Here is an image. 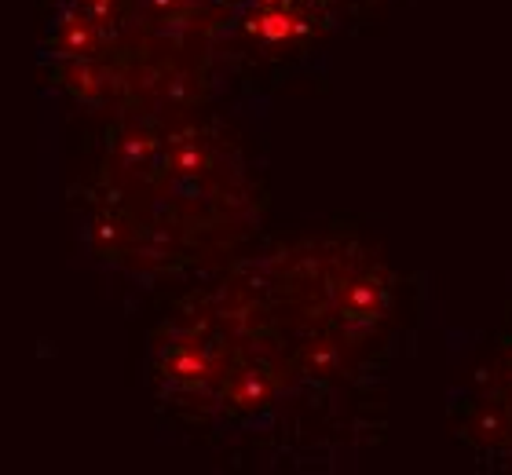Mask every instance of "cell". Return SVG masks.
Listing matches in <instances>:
<instances>
[{
	"instance_id": "cell-1",
	"label": "cell",
	"mask_w": 512,
	"mask_h": 475,
	"mask_svg": "<svg viewBox=\"0 0 512 475\" xmlns=\"http://www.w3.org/2000/svg\"><path fill=\"white\" fill-rule=\"evenodd\" d=\"M406 285L359 234L311 231L205 275L154 337V380L209 435L363 402L403 344Z\"/></svg>"
},
{
	"instance_id": "cell-2",
	"label": "cell",
	"mask_w": 512,
	"mask_h": 475,
	"mask_svg": "<svg viewBox=\"0 0 512 475\" xmlns=\"http://www.w3.org/2000/svg\"><path fill=\"white\" fill-rule=\"evenodd\" d=\"M88 209L99 249L118 267L205 278L253 245L267 209L264 165L213 103L118 117Z\"/></svg>"
},
{
	"instance_id": "cell-3",
	"label": "cell",
	"mask_w": 512,
	"mask_h": 475,
	"mask_svg": "<svg viewBox=\"0 0 512 475\" xmlns=\"http://www.w3.org/2000/svg\"><path fill=\"white\" fill-rule=\"evenodd\" d=\"M392 0H205L227 70L300 59Z\"/></svg>"
},
{
	"instance_id": "cell-4",
	"label": "cell",
	"mask_w": 512,
	"mask_h": 475,
	"mask_svg": "<svg viewBox=\"0 0 512 475\" xmlns=\"http://www.w3.org/2000/svg\"><path fill=\"white\" fill-rule=\"evenodd\" d=\"M447 417L480 465L512 468V311L447 395Z\"/></svg>"
}]
</instances>
